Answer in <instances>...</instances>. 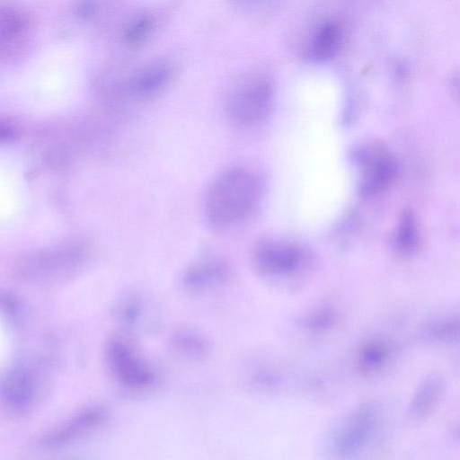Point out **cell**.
Returning a JSON list of instances; mask_svg holds the SVG:
<instances>
[{"instance_id": "5", "label": "cell", "mask_w": 460, "mask_h": 460, "mask_svg": "<svg viewBox=\"0 0 460 460\" xmlns=\"http://www.w3.org/2000/svg\"><path fill=\"white\" fill-rule=\"evenodd\" d=\"M106 360L114 378L126 388L146 390L152 387L156 380L153 368L122 338H113L108 342Z\"/></svg>"}, {"instance_id": "18", "label": "cell", "mask_w": 460, "mask_h": 460, "mask_svg": "<svg viewBox=\"0 0 460 460\" xmlns=\"http://www.w3.org/2000/svg\"><path fill=\"white\" fill-rule=\"evenodd\" d=\"M68 460H75V459H68Z\"/></svg>"}, {"instance_id": "3", "label": "cell", "mask_w": 460, "mask_h": 460, "mask_svg": "<svg viewBox=\"0 0 460 460\" xmlns=\"http://www.w3.org/2000/svg\"><path fill=\"white\" fill-rule=\"evenodd\" d=\"M274 88L269 77L261 74L245 75L236 81L226 96V111L234 122L253 127L270 114Z\"/></svg>"}, {"instance_id": "1", "label": "cell", "mask_w": 460, "mask_h": 460, "mask_svg": "<svg viewBox=\"0 0 460 460\" xmlns=\"http://www.w3.org/2000/svg\"><path fill=\"white\" fill-rule=\"evenodd\" d=\"M261 192V181L252 171L239 166L226 169L213 179L205 192L206 221L217 229L236 226L253 211Z\"/></svg>"}, {"instance_id": "11", "label": "cell", "mask_w": 460, "mask_h": 460, "mask_svg": "<svg viewBox=\"0 0 460 460\" xmlns=\"http://www.w3.org/2000/svg\"><path fill=\"white\" fill-rule=\"evenodd\" d=\"M172 75V66L164 60L148 63L132 74L128 92L135 97H147L164 87Z\"/></svg>"}, {"instance_id": "4", "label": "cell", "mask_w": 460, "mask_h": 460, "mask_svg": "<svg viewBox=\"0 0 460 460\" xmlns=\"http://www.w3.org/2000/svg\"><path fill=\"white\" fill-rule=\"evenodd\" d=\"M382 419L381 408L375 402L355 407L341 421L332 438L333 454L341 460H354L370 444Z\"/></svg>"}, {"instance_id": "8", "label": "cell", "mask_w": 460, "mask_h": 460, "mask_svg": "<svg viewBox=\"0 0 460 460\" xmlns=\"http://www.w3.org/2000/svg\"><path fill=\"white\" fill-rule=\"evenodd\" d=\"M230 276L229 264L217 255L198 258L183 270L181 282L190 291L202 292L224 284Z\"/></svg>"}, {"instance_id": "16", "label": "cell", "mask_w": 460, "mask_h": 460, "mask_svg": "<svg viewBox=\"0 0 460 460\" xmlns=\"http://www.w3.org/2000/svg\"><path fill=\"white\" fill-rule=\"evenodd\" d=\"M0 314L6 319L17 323L24 314V307L13 294L0 288Z\"/></svg>"}, {"instance_id": "2", "label": "cell", "mask_w": 460, "mask_h": 460, "mask_svg": "<svg viewBox=\"0 0 460 460\" xmlns=\"http://www.w3.org/2000/svg\"><path fill=\"white\" fill-rule=\"evenodd\" d=\"M88 255L84 243L69 242L27 252L15 259L13 277L31 285H52L66 281L84 265Z\"/></svg>"}, {"instance_id": "9", "label": "cell", "mask_w": 460, "mask_h": 460, "mask_svg": "<svg viewBox=\"0 0 460 460\" xmlns=\"http://www.w3.org/2000/svg\"><path fill=\"white\" fill-rule=\"evenodd\" d=\"M106 418V411L101 406H91L79 411L41 439L45 447L66 444L99 426Z\"/></svg>"}, {"instance_id": "12", "label": "cell", "mask_w": 460, "mask_h": 460, "mask_svg": "<svg viewBox=\"0 0 460 460\" xmlns=\"http://www.w3.org/2000/svg\"><path fill=\"white\" fill-rule=\"evenodd\" d=\"M342 41V25L338 20L328 18L314 29L309 40L307 52L314 60H327L336 55Z\"/></svg>"}, {"instance_id": "17", "label": "cell", "mask_w": 460, "mask_h": 460, "mask_svg": "<svg viewBox=\"0 0 460 460\" xmlns=\"http://www.w3.org/2000/svg\"><path fill=\"white\" fill-rule=\"evenodd\" d=\"M412 223L413 222L412 218L411 217V215L406 214L403 218V226H402V230L399 238V242L401 243L402 247L403 246L406 249H409V247L412 246L415 239Z\"/></svg>"}, {"instance_id": "7", "label": "cell", "mask_w": 460, "mask_h": 460, "mask_svg": "<svg viewBox=\"0 0 460 460\" xmlns=\"http://www.w3.org/2000/svg\"><path fill=\"white\" fill-rule=\"evenodd\" d=\"M36 393V378L23 366L7 368L0 377V398L10 410L22 411L30 407Z\"/></svg>"}, {"instance_id": "13", "label": "cell", "mask_w": 460, "mask_h": 460, "mask_svg": "<svg viewBox=\"0 0 460 460\" xmlns=\"http://www.w3.org/2000/svg\"><path fill=\"white\" fill-rule=\"evenodd\" d=\"M442 392L438 378L426 379L415 391L408 410L409 416L414 420L426 418L436 407Z\"/></svg>"}, {"instance_id": "15", "label": "cell", "mask_w": 460, "mask_h": 460, "mask_svg": "<svg viewBox=\"0 0 460 460\" xmlns=\"http://www.w3.org/2000/svg\"><path fill=\"white\" fill-rule=\"evenodd\" d=\"M155 26V19L149 13H141L131 19L123 31L124 41L131 47L144 42L151 34Z\"/></svg>"}, {"instance_id": "14", "label": "cell", "mask_w": 460, "mask_h": 460, "mask_svg": "<svg viewBox=\"0 0 460 460\" xmlns=\"http://www.w3.org/2000/svg\"><path fill=\"white\" fill-rule=\"evenodd\" d=\"M172 348L181 355L191 358H199L208 354L209 344L207 339L197 330L181 327L171 337Z\"/></svg>"}, {"instance_id": "6", "label": "cell", "mask_w": 460, "mask_h": 460, "mask_svg": "<svg viewBox=\"0 0 460 460\" xmlns=\"http://www.w3.org/2000/svg\"><path fill=\"white\" fill-rule=\"evenodd\" d=\"M352 159L361 169L359 190L371 195L382 190L395 177L399 164L395 156L380 144H366L352 152Z\"/></svg>"}, {"instance_id": "10", "label": "cell", "mask_w": 460, "mask_h": 460, "mask_svg": "<svg viewBox=\"0 0 460 460\" xmlns=\"http://www.w3.org/2000/svg\"><path fill=\"white\" fill-rule=\"evenodd\" d=\"M255 269L265 275L291 270L298 261V252L289 245L270 241L260 243L253 252Z\"/></svg>"}]
</instances>
